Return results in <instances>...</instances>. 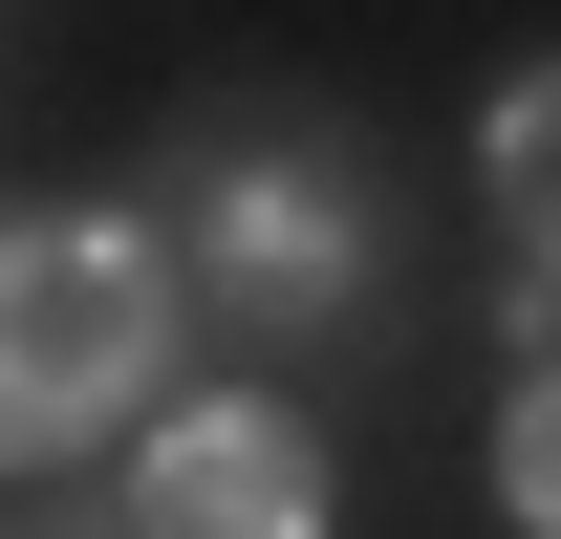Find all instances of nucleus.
Returning a JSON list of instances; mask_svg holds the SVG:
<instances>
[{
  "mask_svg": "<svg viewBox=\"0 0 561 539\" xmlns=\"http://www.w3.org/2000/svg\"><path fill=\"white\" fill-rule=\"evenodd\" d=\"M496 216H518V238L561 260V66L518 87V108H496Z\"/></svg>",
  "mask_w": 561,
  "mask_h": 539,
  "instance_id": "20e7f679",
  "label": "nucleus"
},
{
  "mask_svg": "<svg viewBox=\"0 0 561 539\" xmlns=\"http://www.w3.org/2000/svg\"><path fill=\"white\" fill-rule=\"evenodd\" d=\"M151 539H324V454L280 410H195L151 432Z\"/></svg>",
  "mask_w": 561,
  "mask_h": 539,
  "instance_id": "7ed1b4c3",
  "label": "nucleus"
},
{
  "mask_svg": "<svg viewBox=\"0 0 561 539\" xmlns=\"http://www.w3.org/2000/svg\"><path fill=\"white\" fill-rule=\"evenodd\" d=\"M195 302L238 345H324L367 302V195L324 173V151H238V173L195 195Z\"/></svg>",
  "mask_w": 561,
  "mask_h": 539,
  "instance_id": "f03ea898",
  "label": "nucleus"
},
{
  "mask_svg": "<svg viewBox=\"0 0 561 539\" xmlns=\"http://www.w3.org/2000/svg\"><path fill=\"white\" fill-rule=\"evenodd\" d=\"M496 474H518V518L561 539V367H540V389H518V432H496Z\"/></svg>",
  "mask_w": 561,
  "mask_h": 539,
  "instance_id": "39448f33",
  "label": "nucleus"
},
{
  "mask_svg": "<svg viewBox=\"0 0 561 539\" xmlns=\"http://www.w3.org/2000/svg\"><path fill=\"white\" fill-rule=\"evenodd\" d=\"M151 324H173V260L108 238V216H22L0 238V454H66L151 389Z\"/></svg>",
  "mask_w": 561,
  "mask_h": 539,
  "instance_id": "f257e3e1",
  "label": "nucleus"
}]
</instances>
